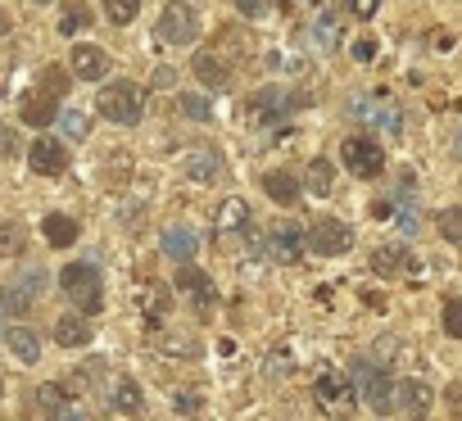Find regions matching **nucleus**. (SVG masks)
<instances>
[{
  "instance_id": "ddd939ff",
  "label": "nucleus",
  "mask_w": 462,
  "mask_h": 421,
  "mask_svg": "<svg viewBox=\"0 0 462 421\" xmlns=\"http://www.w3.org/2000/svg\"><path fill=\"white\" fill-rule=\"evenodd\" d=\"M268 250H273L277 263H295V259L304 254V232H300L295 223H277V227L268 232Z\"/></svg>"
},
{
  "instance_id": "5701e85b",
  "label": "nucleus",
  "mask_w": 462,
  "mask_h": 421,
  "mask_svg": "<svg viewBox=\"0 0 462 421\" xmlns=\"http://www.w3.org/2000/svg\"><path fill=\"white\" fill-rule=\"evenodd\" d=\"M42 236H46L55 250H69V245L78 241V223H73L69 214H46V223H42Z\"/></svg>"
},
{
  "instance_id": "e433bc0d",
  "label": "nucleus",
  "mask_w": 462,
  "mask_h": 421,
  "mask_svg": "<svg viewBox=\"0 0 462 421\" xmlns=\"http://www.w3.org/2000/svg\"><path fill=\"white\" fill-rule=\"evenodd\" d=\"M444 331H448L453 340H462V299H448V304H444Z\"/></svg>"
},
{
  "instance_id": "c9c22d12",
  "label": "nucleus",
  "mask_w": 462,
  "mask_h": 421,
  "mask_svg": "<svg viewBox=\"0 0 462 421\" xmlns=\"http://www.w3.org/2000/svg\"><path fill=\"white\" fill-rule=\"evenodd\" d=\"M394 218H399V227H403L408 236H412V232H417V223H421V218H417V204H412V199H399V204H394Z\"/></svg>"
},
{
  "instance_id": "39448f33",
  "label": "nucleus",
  "mask_w": 462,
  "mask_h": 421,
  "mask_svg": "<svg viewBox=\"0 0 462 421\" xmlns=\"http://www.w3.org/2000/svg\"><path fill=\"white\" fill-rule=\"evenodd\" d=\"M100 114L114 118V123H123V127H132V123H141V114H145V91H141L136 82H109V87L100 91Z\"/></svg>"
},
{
  "instance_id": "f8f14e48",
  "label": "nucleus",
  "mask_w": 462,
  "mask_h": 421,
  "mask_svg": "<svg viewBox=\"0 0 462 421\" xmlns=\"http://www.w3.org/2000/svg\"><path fill=\"white\" fill-rule=\"evenodd\" d=\"M394 403H399L408 416H426V412H430V403H435V389H430L426 380L408 376V380H399V385H394Z\"/></svg>"
},
{
  "instance_id": "393cba45",
  "label": "nucleus",
  "mask_w": 462,
  "mask_h": 421,
  "mask_svg": "<svg viewBox=\"0 0 462 421\" xmlns=\"http://www.w3.org/2000/svg\"><path fill=\"white\" fill-rule=\"evenodd\" d=\"M309 41H313V50H322V55H331L336 46H340V23L331 19V14H322L313 28H309Z\"/></svg>"
},
{
  "instance_id": "cd10ccee",
  "label": "nucleus",
  "mask_w": 462,
  "mask_h": 421,
  "mask_svg": "<svg viewBox=\"0 0 462 421\" xmlns=\"http://www.w3.org/2000/svg\"><path fill=\"white\" fill-rule=\"evenodd\" d=\"M82 28H91V10L82 5V0H69V5L60 10V32L64 37H78Z\"/></svg>"
},
{
  "instance_id": "0eeeda50",
  "label": "nucleus",
  "mask_w": 462,
  "mask_h": 421,
  "mask_svg": "<svg viewBox=\"0 0 462 421\" xmlns=\"http://www.w3.org/2000/svg\"><path fill=\"white\" fill-rule=\"evenodd\" d=\"M199 37V14L186 5V0H172V5H163L159 14V41L168 46H190Z\"/></svg>"
},
{
  "instance_id": "6ab92c4d",
  "label": "nucleus",
  "mask_w": 462,
  "mask_h": 421,
  "mask_svg": "<svg viewBox=\"0 0 462 421\" xmlns=\"http://www.w3.org/2000/svg\"><path fill=\"white\" fill-rule=\"evenodd\" d=\"M55 118H60V105H55L51 91H32V96L23 100V123H28V127H51Z\"/></svg>"
},
{
  "instance_id": "2f4dec72",
  "label": "nucleus",
  "mask_w": 462,
  "mask_h": 421,
  "mask_svg": "<svg viewBox=\"0 0 462 421\" xmlns=\"http://www.w3.org/2000/svg\"><path fill=\"white\" fill-rule=\"evenodd\" d=\"M19 254H23V227L0 223V259H19Z\"/></svg>"
},
{
  "instance_id": "c756f323",
  "label": "nucleus",
  "mask_w": 462,
  "mask_h": 421,
  "mask_svg": "<svg viewBox=\"0 0 462 421\" xmlns=\"http://www.w3.org/2000/svg\"><path fill=\"white\" fill-rule=\"evenodd\" d=\"M114 407L127 416H141V385L136 380H118L114 385Z\"/></svg>"
},
{
  "instance_id": "dca6fc26",
  "label": "nucleus",
  "mask_w": 462,
  "mask_h": 421,
  "mask_svg": "<svg viewBox=\"0 0 462 421\" xmlns=\"http://www.w3.org/2000/svg\"><path fill=\"white\" fill-rule=\"evenodd\" d=\"M213 232L217 236H236V232H250V204L245 199H226L213 218Z\"/></svg>"
},
{
  "instance_id": "72a5a7b5",
  "label": "nucleus",
  "mask_w": 462,
  "mask_h": 421,
  "mask_svg": "<svg viewBox=\"0 0 462 421\" xmlns=\"http://www.w3.org/2000/svg\"><path fill=\"white\" fill-rule=\"evenodd\" d=\"M141 14V0H105V19L109 23H132Z\"/></svg>"
},
{
  "instance_id": "bb28decb",
  "label": "nucleus",
  "mask_w": 462,
  "mask_h": 421,
  "mask_svg": "<svg viewBox=\"0 0 462 421\" xmlns=\"http://www.w3.org/2000/svg\"><path fill=\"white\" fill-rule=\"evenodd\" d=\"M37 407H42L46 416H64V407H69V385H64V380L42 385V389H37Z\"/></svg>"
},
{
  "instance_id": "79ce46f5",
  "label": "nucleus",
  "mask_w": 462,
  "mask_h": 421,
  "mask_svg": "<svg viewBox=\"0 0 462 421\" xmlns=\"http://www.w3.org/2000/svg\"><path fill=\"white\" fill-rule=\"evenodd\" d=\"M0 154H19V141H14L10 127H0Z\"/></svg>"
},
{
  "instance_id": "f03ea898",
  "label": "nucleus",
  "mask_w": 462,
  "mask_h": 421,
  "mask_svg": "<svg viewBox=\"0 0 462 421\" xmlns=\"http://www.w3.org/2000/svg\"><path fill=\"white\" fill-rule=\"evenodd\" d=\"M349 380H354V394H363V403H367L372 412H390V407H394V380H390V371H385L381 362L358 358Z\"/></svg>"
},
{
  "instance_id": "f3484780",
  "label": "nucleus",
  "mask_w": 462,
  "mask_h": 421,
  "mask_svg": "<svg viewBox=\"0 0 462 421\" xmlns=\"http://www.w3.org/2000/svg\"><path fill=\"white\" fill-rule=\"evenodd\" d=\"M349 398H354V385H349V380H340L336 371H322V376H318V403H322V407L345 412Z\"/></svg>"
},
{
  "instance_id": "4468645a",
  "label": "nucleus",
  "mask_w": 462,
  "mask_h": 421,
  "mask_svg": "<svg viewBox=\"0 0 462 421\" xmlns=\"http://www.w3.org/2000/svg\"><path fill=\"white\" fill-rule=\"evenodd\" d=\"M69 64H73V78H82V82H105V73H109V55L100 46H78L69 55Z\"/></svg>"
},
{
  "instance_id": "a878e982",
  "label": "nucleus",
  "mask_w": 462,
  "mask_h": 421,
  "mask_svg": "<svg viewBox=\"0 0 462 421\" xmlns=\"http://www.w3.org/2000/svg\"><path fill=\"white\" fill-rule=\"evenodd\" d=\"M263 190H268L277 204H295V199H300V177H291V172H268V177H263Z\"/></svg>"
},
{
  "instance_id": "4c0bfd02",
  "label": "nucleus",
  "mask_w": 462,
  "mask_h": 421,
  "mask_svg": "<svg viewBox=\"0 0 462 421\" xmlns=\"http://www.w3.org/2000/svg\"><path fill=\"white\" fill-rule=\"evenodd\" d=\"M268 64H273V73H300V59L295 55H282V50H273Z\"/></svg>"
},
{
  "instance_id": "ea45409f",
  "label": "nucleus",
  "mask_w": 462,
  "mask_h": 421,
  "mask_svg": "<svg viewBox=\"0 0 462 421\" xmlns=\"http://www.w3.org/2000/svg\"><path fill=\"white\" fill-rule=\"evenodd\" d=\"M231 5H236V10L245 14V19H259V14L268 10V0H231Z\"/></svg>"
},
{
  "instance_id": "49530a36",
  "label": "nucleus",
  "mask_w": 462,
  "mask_h": 421,
  "mask_svg": "<svg viewBox=\"0 0 462 421\" xmlns=\"http://www.w3.org/2000/svg\"><path fill=\"white\" fill-rule=\"evenodd\" d=\"M453 154H462V132H457V136H453Z\"/></svg>"
},
{
  "instance_id": "37998d69",
  "label": "nucleus",
  "mask_w": 462,
  "mask_h": 421,
  "mask_svg": "<svg viewBox=\"0 0 462 421\" xmlns=\"http://www.w3.org/2000/svg\"><path fill=\"white\" fill-rule=\"evenodd\" d=\"M372 55H376L372 41H354V59H358V64H372Z\"/></svg>"
},
{
  "instance_id": "aec40b11",
  "label": "nucleus",
  "mask_w": 462,
  "mask_h": 421,
  "mask_svg": "<svg viewBox=\"0 0 462 421\" xmlns=\"http://www.w3.org/2000/svg\"><path fill=\"white\" fill-rule=\"evenodd\" d=\"M195 78L208 87V91H222L226 82H231V73H226V64H222V55H213V50H204V55H195Z\"/></svg>"
},
{
  "instance_id": "58836bf2",
  "label": "nucleus",
  "mask_w": 462,
  "mask_h": 421,
  "mask_svg": "<svg viewBox=\"0 0 462 421\" xmlns=\"http://www.w3.org/2000/svg\"><path fill=\"white\" fill-rule=\"evenodd\" d=\"M345 5H349L354 19H372V14L381 10V0H345Z\"/></svg>"
},
{
  "instance_id": "9d476101",
  "label": "nucleus",
  "mask_w": 462,
  "mask_h": 421,
  "mask_svg": "<svg viewBox=\"0 0 462 421\" xmlns=\"http://www.w3.org/2000/svg\"><path fill=\"white\" fill-rule=\"evenodd\" d=\"M28 163H32V172H42V177H60V172L69 168V150H64V141H55V136H37L32 150H28Z\"/></svg>"
},
{
  "instance_id": "7ed1b4c3",
  "label": "nucleus",
  "mask_w": 462,
  "mask_h": 421,
  "mask_svg": "<svg viewBox=\"0 0 462 421\" xmlns=\"http://www.w3.org/2000/svg\"><path fill=\"white\" fill-rule=\"evenodd\" d=\"M349 114H354L363 127H372V132H390V136H399V132H403V109H399L385 91L354 96V100H349Z\"/></svg>"
},
{
  "instance_id": "9b49d317",
  "label": "nucleus",
  "mask_w": 462,
  "mask_h": 421,
  "mask_svg": "<svg viewBox=\"0 0 462 421\" xmlns=\"http://www.w3.org/2000/svg\"><path fill=\"white\" fill-rule=\"evenodd\" d=\"M177 286L190 295V304H195V313H199V317H213L217 290H213V281H208L204 272H195V268H181V272H177Z\"/></svg>"
},
{
  "instance_id": "1a4fd4ad",
  "label": "nucleus",
  "mask_w": 462,
  "mask_h": 421,
  "mask_svg": "<svg viewBox=\"0 0 462 421\" xmlns=\"http://www.w3.org/2000/svg\"><path fill=\"white\" fill-rule=\"evenodd\" d=\"M304 245H309L313 254H322V259H336V254H345V250L354 245V232H349L340 218H318L313 232L304 236Z\"/></svg>"
},
{
  "instance_id": "b1692460",
  "label": "nucleus",
  "mask_w": 462,
  "mask_h": 421,
  "mask_svg": "<svg viewBox=\"0 0 462 421\" xmlns=\"http://www.w3.org/2000/svg\"><path fill=\"white\" fill-rule=\"evenodd\" d=\"M5 344H10L14 358H23V362H37V358H42V340H37V331H28V326H10V331H5Z\"/></svg>"
},
{
  "instance_id": "a18cd8bd",
  "label": "nucleus",
  "mask_w": 462,
  "mask_h": 421,
  "mask_svg": "<svg viewBox=\"0 0 462 421\" xmlns=\"http://www.w3.org/2000/svg\"><path fill=\"white\" fill-rule=\"evenodd\" d=\"M10 32V14H0V37H5Z\"/></svg>"
},
{
  "instance_id": "f704fd0d",
  "label": "nucleus",
  "mask_w": 462,
  "mask_h": 421,
  "mask_svg": "<svg viewBox=\"0 0 462 421\" xmlns=\"http://www.w3.org/2000/svg\"><path fill=\"white\" fill-rule=\"evenodd\" d=\"M55 123H60L73 141H82V136H87V114H78V109H60V118H55Z\"/></svg>"
},
{
  "instance_id": "a19ab883",
  "label": "nucleus",
  "mask_w": 462,
  "mask_h": 421,
  "mask_svg": "<svg viewBox=\"0 0 462 421\" xmlns=\"http://www.w3.org/2000/svg\"><path fill=\"white\" fill-rule=\"evenodd\" d=\"M282 371H291V353H286V349H277V353L268 358V376H282Z\"/></svg>"
},
{
  "instance_id": "473e14b6",
  "label": "nucleus",
  "mask_w": 462,
  "mask_h": 421,
  "mask_svg": "<svg viewBox=\"0 0 462 421\" xmlns=\"http://www.w3.org/2000/svg\"><path fill=\"white\" fill-rule=\"evenodd\" d=\"M177 109L186 118H195V123H208L213 118V100H204V96H177Z\"/></svg>"
},
{
  "instance_id": "7c9ffc66",
  "label": "nucleus",
  "mask_w": 462,
  "mask_h": 421,
  "mask_svg": "<svg viewBox=\"0 0 462 421\" xmlns=\"http://www.w3.org/2000/svg\"><path fill=\"white\" fill-rule=\"evenodd\" d=\"M439 236L462 250V204H453V208H444V214H439Z\"/></svg>"
},
{
  "instance_id": "a211bd4d",
  "label": "nucleus",
  "mask_w": 462,
  "mask_h": 421,
  "mask_svg": "<svg viewBox=\"0 0 462 421\" xmlns=\"http://www.w3.org/2000/svg\"><path fill=\"white\" fill-rule=\"evenodd\" d=\"M195 250H199V241H195V232L190 227H163V254L172 259V263H190L195 259Z\"/></svg>"
},
{
  "instance_id": "2eb2a0df",
  "label": "nucleus",
  "mask_w": 462,
  "mask_h": 421,
  "mask_svg": "<svg viewBox=\"0 0 462 421\" xmlns=\"http://www.w3.org/2000/svg\"><path fill=\"white\" fill-rule=\"evenodd\" d=\"M181 172L190 181H217L222 177V154L217 150H186L181 154Z\"/></svg>"
},
{
  "instance_id": "c03bdc74",
  "label": "nucleus",
  "mask_w": 462,
  "mask_h": 421,
  "mask_svg": "<svg viewBox=\"0 0 462 421\" xmlns=\"http://www.w3.org/2000/svg\"><path fill=\"white\" fill-rule=\"evenodd\" d=\"M177 407H181V412H195V407H199V398H195V394H181V398H177Z\"/></svg>"
},
{
  "instance_id": "c85d7f7f",
  "label": "nucleus",
  "mask_w": 462,
  "mask_h": 421,
  "mask_svg": "<svg viewBox=\"0 0 462 421\" xmlns=\"http://www.w3.org/2000/svg\"><path fill=\"white\" fill-rule=\"evenodd\" d=\"M331 181H336V168H331L327 159H313L309 172H304V186H309L313 195H331Z\"/></svg>"
},
{
  "instance_id": "20e7f679",
  "label": "nucleus",
  "mask_w": 462,
  "mask_h": 421,
  "mask_svg": "<svg viewBox=\"0 0 462 421\" xmlns=\"http://www.w3.org/2000/svg\"><path fill=\"white\" fill-rule=\"evenodd\" d=\"M300 105H309V96H295V91H282V87H263L259 96H250V123H259V127H277V123H286Z\"/></svg>"
},
{
  "instance_id": "f257e3e1",
  "label": "nucleus",
  "mask_w": 462,
  "mask_h": 421,
  "mask_svg": "<svg viewBox=\"0 0 462 421\" xmlns=\"http://www.w3.org/2000/svg\"><path fill=\"white\" fill-rule=\"evenodd\" d=\"M60 286H64V295L78 313H100L105 308V281L91 263H69L60 272Z\"/></svg>"
},
{
  "instance_id": "412c9836",
  "label": "nucleus",
  "mask_w": 462,
  "mask_h": 421,
  "mask_svg": "<svg viewBox=\"0 0 462 421\" xmlns=\"http://www.w3.org/2000/svg\"><path fill=\"white\" fill-rule=\"evenodd\" d=\"M403 268H412L408 245H381V250L372 254V272H376V277H394V272H403Z\"/></svg>"
},
{
  "instance_id": "4be33fe9",
  "label": "nucleus",
  "mask_w": 462,
  "mask_h": 421,
  "mask_svg": "<svg viewBox=\"0 0 462 421\" xmlns=\"http://www.w3.org/2000/svg\"><path fill=\"white\" fill-rule=\"evenodd\" d=\"M55 340H60L64 349H82V344H91V322L78 317V313H69V317L55 322Z\"/></svg>"
},
{
  "instance_id": "423d86ee",
  "label": "nucleus",
  "mask_w": 462,
  "mask_h": 421,
  "mask_svg": "<svg viewBox=\"0 0 462 421\" xmlns=\"http://www.w3.org/2000/svg\"><path fill=\"white\" fill-rule=\"evenodd\" d=\"M42 290H46V272L42 268H23V272H14L5 286H0V308L5 313H32Z\"/></svg>"
},
{
  "instance_id": "6e6552de",
  "label": "nucleus",
  "mask_w": 462,
  "mask_h": 421,
  "mask_svg": "<svg viewBox=\"0 0 462 421\" xmlns=\"http://www.w3.org/2000/svg\"><path fill=\"white\" fill-rule=\"evenodd\" d=\"M340 159H345V168H349L354 177H363V181L381 177V168H385V150H381L372 136H349V141L340 145Z\"/></svg>"
}]
</instances>
